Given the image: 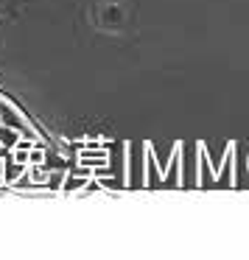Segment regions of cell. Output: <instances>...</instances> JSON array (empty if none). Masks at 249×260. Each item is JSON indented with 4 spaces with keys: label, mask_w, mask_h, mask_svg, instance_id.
<instances>
[{
    "label": "cell",
    "mask_w": 249,
    "mask_h": 260,
    "mask_svg": "<svg viewBox=\"0 0 249 260\" xmlns=\"http://www.w3.org/2000/svg\"><path fill=\"white\" fill-rule=\"evenodd\" d=\"M17 14H20L17 0H0V40H3V31L17 20Z\"/></svg>",
    "instance_id": "6da1fadb"
}]
</instances>
